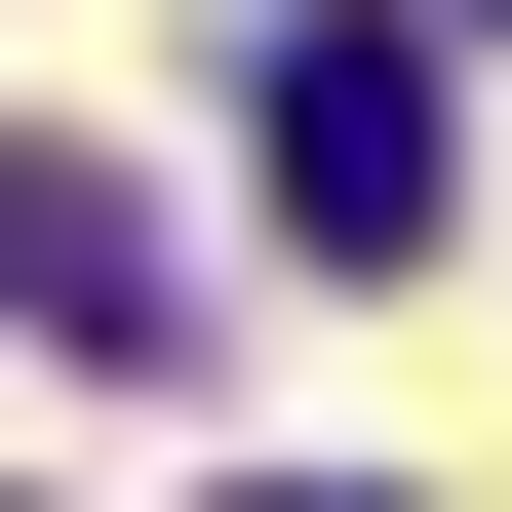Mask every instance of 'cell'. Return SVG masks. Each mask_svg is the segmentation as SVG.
Instances as JSON below:
<instances>
[{
    "label": "cell",
    "mask_w": 512,
    "mask_h": 512,
    "mask_svg": "<svg viewBox=\"0 0 512 512\" xmlns=\"http://www.w3.org/2000/svg\"><path fill=\"white\" fill-rule=\"evenodd\" d=\"M434 197H473V119H434V40H394V0H355V40H276V237H434Z\"/></svg>",
    "instance_id": "1"
},
{
    "label": "cell",
    "mask_w": 512,
    "mask_h": 512,
    "mask_svg": "<svg viewBox=\"0 0 512 512\" xmlns=\"http://www.w3.org/2000/svg\"><path fill=\"white\" fill-rule=\"evenodd\" d=\"M237 512H355V473H237Z\"/></svg>",
    "instance_id": "3"
},
{
    "label": "cell",
    "mask_w": 512,
    "mask_h": 512,
    "mask_svg": "<svg viewBox=\"0 0 512 512\" xmlns=\"http://www.w3.org/2000/svg\"><path fill=\"white\" fill-rule=\"evenodd\" d=\"M0 316H40V355H119V394H158V355H197V237H158V197H119V158H0Z\"/></svg>",
    "instance_id": "2"
},
{
    "label": "cell",
    "mask_w": 512,
    "mask_h": 512,
    "mask_svg": "<svg viewBox=\"0 0 512 512\" xmlns=\"http://www.w3.org/2000/svg\"><path fill=\"white\" fill-rule=\"evenodd\" d=\"M473 40H512V0H473Z\"/></svg>",
    "instance_id": "4"
}]
</instances>
